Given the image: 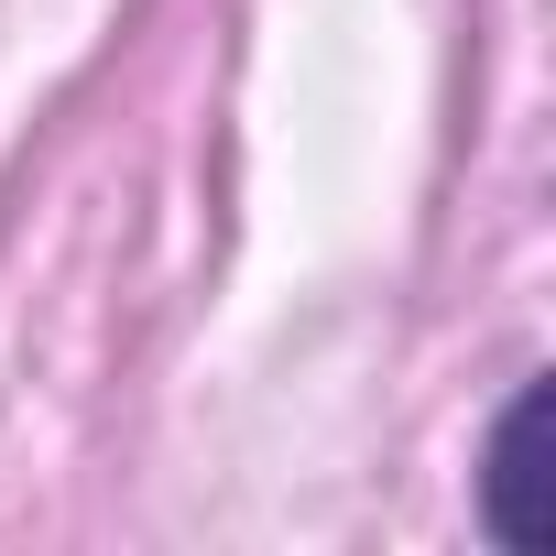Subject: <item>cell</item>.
<instances>
[{
  "mask_svg": "<svg viewBox=\"0 0 556 556\" xmlns=\"http://www.w3.org/2000/svg\"><path fill=\"white\" fill-rule=\"evenodd\" d=\"M545 437H556V371H523L502 393V415L480 426V469H469L480 534L502 556H556V469H545Z\"/></svg>",
  "mask_w": 556,
  "mask_h": 556,
  "instance_id": "6da1fadb",
  "label": "cell"
}]
</instances>
